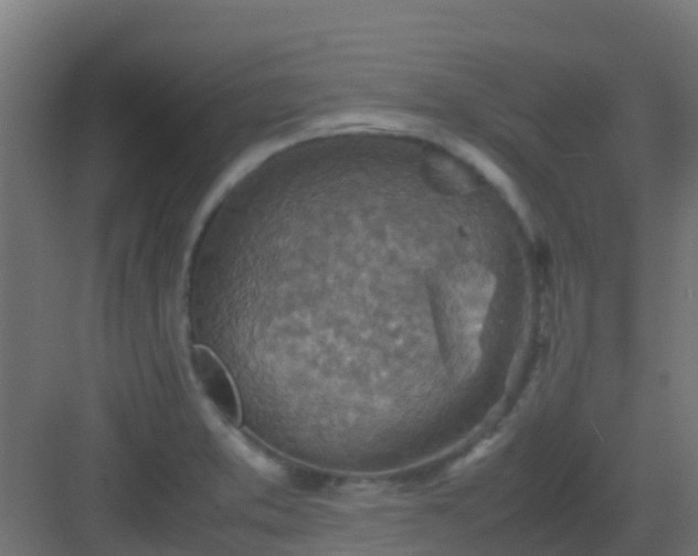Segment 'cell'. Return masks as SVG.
<instances>
[{
	"label": "cell",
	"mask_w": 698,
	"mask_h": 556,
	"mask_svg": "<svg viewBox=\"0 0 698 556\" xmlns=\"http://www.w3.org/2000/svg\"><path fill=\"white\" fill-rule=\"evenodd\" d=\"M193 375L205 399L232 426L242 418L241 403L234 382L221 360L204 345H194L190 352Z\"/></svg>",
	"instance_id": "obj_1"
}]
</instances>
